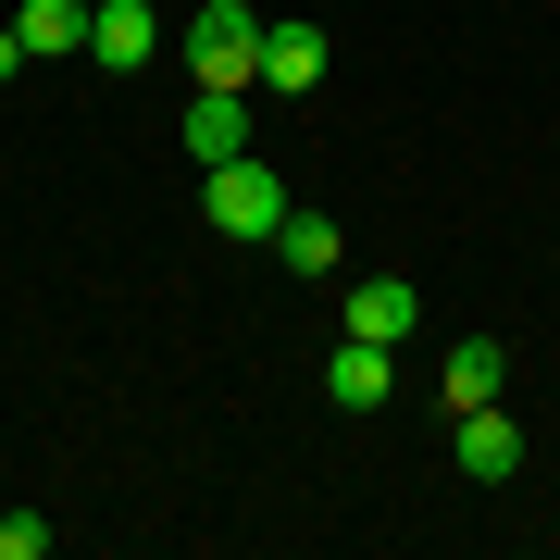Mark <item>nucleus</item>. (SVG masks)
Instances as JSON below:
<instances>
[{
    "instance_id": "1",
    "label": "nucleus",
    "mask_w": 560,
    "mask_h": 560,
    "mask_svg": "<svg viewBox=\"0 0 560 560\" xmlns=\"http://www.w3.org/2000/svg\"><path fill=\"white\" fill-rule=\"evenodd\" d=\"M187 75L200 88H261V13L249 0H200L187 13Z\"/></svg>"
},
{
    "instance_id": "2",
    "label": "nucleus",
    "mask_w": 560,
    "mask_h": 560,
    "mask_svg": "<svg viewBox=\"0 0 560 560\" xmlns=\"http://www.w3.org/2000/svg\"><path fill=\"white\" fill-rule=\"evenodd\" d=\"M200 212L224 224V237H249V249H261L287 212H300V200L275 187V162H249V150H237V162H212V175H200Z\"/></svg>"
},
{
    "instance_id": "3",
    "label": "nucleus",
    "mask_w": 560,
    "mask_h": 560,
    "mask_svg": "<svg viewBox=\"0 0 560 560\" xmlns=\"http://www.w3.org/2000/svg\"><path fill=\"white\" fill-rule=\"evenodd\" d=\"M150 50H162V13H150V0H88V62H101V75H138Z\"/></svg>"
},
{
    "instance_id": "4",
    "label": "nucleus",
    "mask_w": 560,
    "mask_h": 560,
    "mask_svg": "<svg viewBox=\"0 0 560 560\" xmlns=\"http://www.w3.org/2000/svg\"><path fill=\"white\" fill-rule=\"evenodd\" d=\"M324 75H337V50H324V25H261V88H275V101H312Z\"/></svg>"
},
{
    "instance_id": "5",
    "label": "nucleus",
    "mask_w": 560,
    "mask_h": 560,
    "mask_svg": "<svg viewBox=\"0 0 560 560\" xmlns=\"http://www.w3.org/2000/svg\"><path fill=\"white\" fill-rule=\"evenodd\" d=\"M324 399H337V411H386V399H399V361H386L374 337H349L337 361H324Z\"/></svg>"
},
{
    "instance_id": "6",
    "label": "nucleus",
    "mask_w": 560,
    "mask_h": 560,
    "mask_svg": "<svg viewBox=\"0 0 560 560\" xmlns=\"http://www.w3.org/2000/svg\"><path fill=\"white\" fill-rule=\"evenodd\" d=\"M460 423V474H474V486H511L523 474V423H499V399H486V411H448Z\"/></svg>"
},
{
    "instance_id": "7",
    "label": "nucleus",
    "mask_w": 560,
    "mask_h": 560,
    "mask_svg": "<svg viewBox=\"0 0 560 560\" xmlns=\"http://www.w3.org/2000/svg\"><path fill=\"white\" fill-rule=\"evenodd\" d=\"M423 324V300H411V275H361L349 287V337H374V349H399Z\"/></svg>"
},
{
    "instance_id": "8",
    "label": "nucleus",
    "mask_w": 560,
    "mask_h": 560,
    "mask_svg": "<svg viewBox=\"0 0 560 560\" xmlns=\"http://www.w3.org/2000/svg\"><path fill=\"white\" fill-rule=\"evenodd\" d=\"M187 150H200V175L237 162L249 150V88H200V101H187Z\"/></svg>"
},
{
    "instance_id": "9",
    "label": "nucleus",
    "mask_w": 560,
    "mask_h": 560,
    "mask_svg": "<svg viewBox=\"0 0 560 560\" xmlns=\"http://www.w3.org/2000/svg\"><path fill=\"white\" fill-rule=\"evenodd\" d=\"M499 386H511V349H499V337H460V349H448V411H486Z\"/></svg>"
},
{
    "instance_id": "10",
    "label": "nucleus",
    "mask_w": 560,
    "mask_h": 560,
    "mask_svg": "<svg viewBox=\"0 0 560 560\" xmlns=\"http://www.w3.org/2000/svg\"><path fill=\"white\" fill-rule=\"evenodd\" d=\"M13 38H25V62L88 50V0H25V13H13Z\"/></svg>"
},
{
    "instance_id": "11",
    "label": "nucleus",
    "mask_w": 560,
    "mask_h": 560,
    "mask_svg": "<svg viewBox=\"0 0 560 560\" xmlns=\"http://www.w3.org/2000/svg\"><path fill=\"white\" fill-rule=\"evenodd\" d=\"M337 249H349V237H337L324 212H287V224H275V261H287V275H337Z\"/></svg>"
},
{
    "instance_id": "12",
    "label": "nucleus",
    "mask_w": 560,
    "mask_h": 560,
    "mask_svg": "<svg viewBox=\"0 0 560 560\" xmlns=\"http://www.w3.org/2000/svg\"><path fill=\"white\" fill-rule=\"evenodd\" d=\"M0 560H50V523H38V511H13V523H0Z\"/></svg>"
},
{
    "instance_id": "13",
    "label": "nucleus",
    "mask_w": 560,
    "mask_h": 560,
    "mask_svg": "<svg viewBox=\"0 0 560 560\" xmlns=\"http://www.w3.org/2000/svg\"><path fill=\"white\" fill-rule=\"evenodd\" d=\"M25 75V38H13V25H0V88H13Z\"/></svg>"
}]
</instances>
